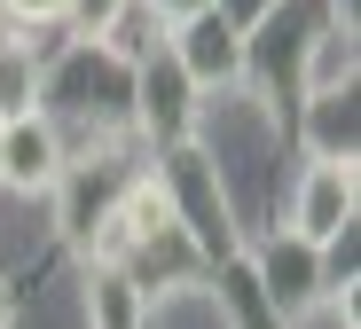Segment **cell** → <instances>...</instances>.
Instances as JSON below:
<instances>
[{
  "instance_id": "12",
  "label": "cell",
  "mask_w": 361,
  "mask_h": 329,
  "mask_svg": "<svg viewBox=\"0 0 361 329\" xmlns=\"http://www.w3.org/2000/svg\"><path fill=\"white\" fill-rule=\"evenodd\" d=\"M126 8H134V0H63V16H55V32H63V39H110L118 24H126Z\"/></svg>"
},
{
  "instance_id": "16",
  "label": "cell",
  "mask_w": 361,
  "mask_h": 329,
  "mask_svg": "<svg viewBox=\"0 0 361 329\" xmlns=\"http://www.w3.org/2000/svg\"><path fill=\"white\" fill-rule=\"evenodd\" d=\"M0 329H16V290H8V275H0Z\"/></svg>"
},
{
  "instance_id": "3",
  "label": "cell",
  "mask_w": 361,
  "mask_h": 329,
  "mask_svg": "<svg viewBox=\"0 0 361 329\" xmlns=\"http://www.w3.org/2000/svg\"><path fill=\"white\" fill-rule=\"evenodd\" d=\"M165 55H173V71L189 79L204 102L244 94V87H252V39L235 32L228 16H212V8H197V16L165 24Z\"/></svg>"
},
{
  "instance_id": "8",
  "label": "cell",
  "mask_w": 361,
  "mask_h": 329,
  "mask_svg": "<svg viewBox=\"0 0 361 329\" xmlns=\"http://www.w3.org/2000/svg\"><path fill=\"white\" fill-rule=\"evenodd\" d=\"M361 79V32L353 24H314L307 39H298V102H307V94H338V87H353Z\"/></svg>"
},
{
  "instance_id": "11",
  "label": "cell",
  "mask_w": 361,
  "mask_h": 329,
  "mask_svg": "<svg viewBox=\"0 0 361 329\" xmlns=\"http://www.w3.org/2000/svg\"><path fill=\"white\" fill-rule=\"evenodd\" d=\"M39 47H47V39H32V32H8V39H0V118L39 110Z\"/></svg>"
},
{
  "instance_id": "10",
  "label": "cell",
  "mask_w": 361,
  "mask_h": 329,
  "mask_svg": "<svg viewBox=\"0 0 361 329\" xmlns=\"http://www.w3.org/2000/svg\"><path fill=\"white\" fill-rule=\"evenodd\" d=\"M79 306H87V329H149V314H157V298H149L126 267H102V259H87Z\"/></svg>"
},
{
  "instance_id": "13",
  "label": "cell",
  "mask_w": 361,
  "mask_h": 329,
  "mask_svg": "<svg viewBox=\"0 0 361 329\" xmlns=\"http://www.w3.org/2000/svg\"><path fill=\"white\" fill-rule=\"evenodd\" d=\"M0 16H8V32H55L63 0H0Z\"/></svg>"
},
{
  "instance_id": "17",
  "label": "cell",
  "mask_w": 361,
  "mask_h": 329,
  "mask_svg": "<svg viewBox=\"0 0 361 329\" xmlns=\"http://www.w3.org/2000/svg\"><path fill=\"white\" fill-rule=\"evenodd\" d=\"M0 39H8V16H0Z\"/></svg>"
},
{
  "instance_id": "7",
  "label": "cell",
  "mask_w": 361,
  "mask_h": 329,
  "mask_svg": "<svg viewBox=\"0 0 361 329\" xmlns=\"http://www.w3.org/2000/svg\"><path fill=\"white\" fill-rule=\"evenodd\" d=\"M63 165H71V142H63V125L47 110L0 118V188L8 196H39L47 204V188L63 180Z\"/></svg>"
},
{
  "instance_id": "4",
  "label": "cell",
  "mask_w": 361,
  "mask_h": 329,
  "mask_svg": "<svg viewBox=\"0 0 361 329\" xmlns=\"http://www.w3.org/2000/svg\"><path fill=\"white\" fill-rule=\"evenodd\" d=\"M134 134L149 142V157H165V149H180V142H197V125H204V94L173 71V55H165V39L134 63Z\"/></svg>"
},
{
  "instance_id": "9",
  "label": "cell",
  "mask_w": 361,
  "mask_h": 329,
  "mask_svg": "<svg viewBox=\"0 0 361 329\" xmlns=\"http://www.w3.org/2000/svg\"><path fill=\"white\" fill-rule=\"evenodd\" d=\"M298 149H307V157H330V165H361V110H353V87L298 102Z\"/></svg>"
},
{
  "instance_id": "1",
  "label": "cell",
  "mask_w": 361,
  "mask_h": 329,
  "mask_svg": "<svg viewBox=\"0 0 361 329\" xmlns=\"http://www.w3.org/2000/svg\"><path fill=\"white\" fill-rule=\"evenodd\" d=\"M157 173H165V196H173L180 243L197 251V267H204V275L220 267V259H235V251L252 243V228H244V204H235L228 173L204 157V142H180V149H165V157H157Z\"/></svg>"
},
{
  "instance_id": "15",
  "label": "cell",
  "mask_w": 361,
  "mask_h": 329,
  "mask_svg": "<svg viewBox=\"0 0 361 329\" xmlns=\"http://www.w3.org/2000/svg\"><path fill=\"white\" fill-rule=\"evenodd\" d=\"M142 16H157V24H180V16H197V8H212V0H134Z\"/></svg>"
},
{
  "instance_id": "5",
  "label": "cell",
  "mask_w": 361,
  "mask_h": 329,
  "mask_svg": "<svg viewBox=\"0 0 361 329\" xmlns=\"http://www.w3.org/2000/svg\"><path fill=\"white\" fill-rule=\"evenodd\" d=\"M126 173H134V165H118V149H87V157H71V165H63V180L47 188L55 243H63V251H79V259H87V243H94V228L110 220L118 180H126Z\"/></svg>"
},
{
  "instance_id": "14",
  "label": "cell",
  "mask_w": 361,
  "mask_h": 329,
  "mask_svg": "<svg viewBox=\"0 0 361 329\" xmlns=\"http://www.w3.org/2000/svg\"><path fill=\"white\" fill-rule=\"evenodd\" d=\"M275 8H283V0H212V16H228L235 32H244V39H252V32H259Z\"/></svg>"
},
{
  "instance_id": "6",
  "label": "cell",
  "mask_w": 361,
  "mask_h": 329,
  "mask_svg": "<svg viewBox=\"0 0 361 329\" xmlns=\"http://www.w3.org/2000/svg\"><path fill=\"white\" fill-rule=\"evenodd\" d=\"M361 220V165H330V157H307L298 165V180L283 188V220L290 235H307V243H330Z\"/></svg>"
},
{
  "instance_id": "2",
  "label": "cell",
  "mask_w": 361,
  "mask_h": 329,
  "mask_svg": "<svg viewBox=\"0 0 361 329\" xmlns=\"http://www.w3.org/2000/svg\"><path fill=\"white\" fill-rule=\"evenodd\" d=\"M244 267L259 283V298L298 329L307 314H330V275H322V243L307 235H290V228H259L244 243Z\"/></svg>"
}]
</instances>
